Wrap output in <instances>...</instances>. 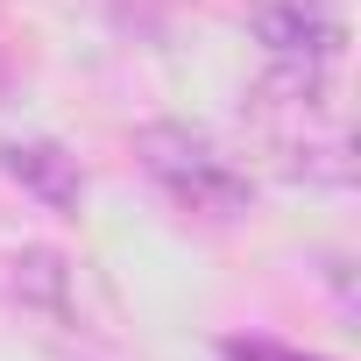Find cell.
<instances>
[{
  "mask_svg": "<svg viewBox=\"0 0 361 361\" xmlns=\"http://www.w3.org/2000/svg\"><path fill=\"white\" fill-rule=\"evenodd\" d=\"M135 156H142V170H149L185 213L234 220V213H248V199H255L248 170H234V163H227L199 128H185V121H149V128L135 135Z\"/></svg>",
  "mask_w": 361,
  "mask_h": 361,
  "instance_id": "6da1fadb",
  "label": "cell"
},
{
  "mask_svg": "<svg viewBox=\"0 0 361 361\" xmlns=\"http://www.w3.org/2000/svg\"><path fill=\"white\" fill-rule=\"evenodd\" d=\"M255 29L276 50V64H298V71H333V57L347 43V29H340V15L326 0H262Z\"/></svg>",
  "mask_w": 361,
  "mask_h": 361,
  "instance_id": "7a4b0ae2",
  "label": "cell"
},
{
  "mask_svg": "<svg viewBox=\"0 0 361 361\" xmlns=\"http://www.w3.org/2000/svg\"><path fill=\"white\" fill-rule=\"evenodd\" d=\"M0 170H8L22 192H36L50 213H78V199H85L78 156H64L57 142H8L0 149Z\"/></svg>",
  "mask_w": 361,
  "mask_h": 361,
  "instance_id": "3957f363",
  "label": "cell"
},
{
  "mask_svg": "<svg viewBox=\"0 0 361 361\" xmlns=\"http://www.w3.org/2000/svg\"><path fill=\"white\" fill-rule=\"evenodd\" d=\"M220 354L227 361H319V354H298V347H276V340H227Z\"/></svg>",
  "mask_w": 361,
  "mask_h": 361,
  "instance_id": "277c9868",
  "label": "cell"
}]
</instances>
